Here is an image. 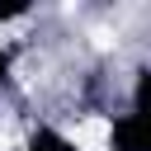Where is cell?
<instances>
[{
	"label": "cell",
	"mask_w": 151,
	"mask_h": 151,
	"mask_svg": "<svg viewBox=\"0 0 151 151\" xmlns=\"http://www.w3.org/2000/svg\"><path fill=\"white\" fill-rule=\"evenodd\" d=\"M109 151H151V113H118L109 123Z\"/></svg>",
	"instance_id": "6da1fadb"
},
{
	"label": "cell",
	"mask_w": 151,
	"mask_h": 151,
	"mask_svg": "<svg viewBox=\"0 0 151 151\" xmlns=\"http://www.w3.org/2000/svg\"><path fill=\"white\" fill-rule=\"evenodd\" d=\"M19 151H76V142H71L61 127H33Z\"/></svg>",
	"instance_id": "7a4b0ae2"
},
{
	"label": "cell",
	"mask_w": 151,
	"mask_h": 151,
	"mask_svg": "<svg viewBox=\"0 0 151 151\" xmlns=\"http://www.w3.org/2000/svg\"><path fill=\"white\" fill-rule=\"evenodd\" d=\"M132 109L137 113H151V66H142L132 76Z\"/></svg>",
	"instance_id": "3957f363"
},
{
	"label": "cell",
	"mask_w": 151,
	"mask_h": 151,
	"mask_svg": "<svg viewBox=\"0 0 151 151\" xmlns=\"http://www.w3.org/2000/svg\"><path fill=\"white\" fill-rule=\"evenodd\" d=\"M33 14V0H0V24L9 28V24H19V19H28Z\"/></svg>",
	"instance_id": "277c9868"
},
{
	"label": "cell",
	"mask_w": 151,
	"mask_h": 151,
	"mask_svg": "<svg viewBox=\"0 0 151 151\" xmlns=\"http://www.w3.org/2000/svg\"><path fill=\"white\" fill-rule=\"evenodd\" d=\"M0 33H5V24H0ZM9 76H14V52H9V42L0 38V85H5Z\"/></svg>",
	"instance_id": "5b68a950"
}]
</instances>
